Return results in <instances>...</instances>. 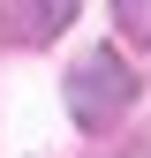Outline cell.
<instances>
[{
  "instance_id": "obj_1",
  "label": "cell",
  "mask_w": 151,
  "mask_h": 158,
  "mask_svg": "<svg viewBox=\"0 0 151 158\" xmlns=\"http://www.w3.org/2000/svg\"><path fill=\"white\" fill-rule=\"evenodd\" d=\"M128 98H136V75H128L121 53H83V60L68 68V113H76V128L83 135H106L113 121L128 113Z\"/></svg>"
},
{
  "instance_id": "obj_2",
  "label": "cell",
  "mask_w": 151,
  "mask_h": 158,
  "mask_svg": "<svg viewBox=\"0 0 151 158\" xmlns=\"http://www.w3.org/2000/svg\"><path fill=\"white\" fill-rule=\"evenodd\" d=\"M76 23V0H0V38L8 45H45Z\"/></svg>"
},
{
  "instance_id": "obj_3",
  "label": "cell",
  "mask_w": 151,
  "mask_h": 158,
  "mask_svg": "<svg viewBox=\"0 0 151 158\" xmlns=\"http://www.w3.org/2000/svg\"><path fill=\"white\" fill-rule=\"evenodd\" d=\"M113 23L128 45H151V0H113Z\"/></svg>"
}]
</instances>
